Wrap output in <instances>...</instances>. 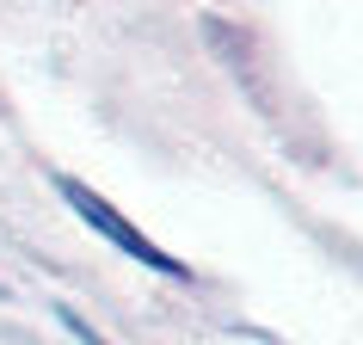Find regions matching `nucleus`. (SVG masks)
<instances>
[{
    "label": "nucleus",
    "mask_w": 363,
    "mask_h": 345,
    "mask_svg": "<svg viewBox=\"0 0 363 345\" xmlns=\"http://www.w3.org/2000/svg\"><path fill=\"white\" fill-rule=\"evenodd\" d=\"M56 192L68 197V210H74L80 222H86V229H99L105 241H117V247L130 253L135 265H154V271H167V278H191V271L172 259V253H160V247L148 241V234H142V229H130V222H123V216H117L111 204H99V197L86 192V185H74V179H56Z\"/></svg>",
    "instance_id": "nucleus-1"
},
{
    "label": "nucleus",
    "mask_w": 363,
    "mask_h": 345,
    "mask_svg": "<svg viewBox=\"0 0 363 345\" xmlns=\"http://www.w3.org/2000/svg\"><path fill=\"white\" fill-rule=\"evenodd\" d=\"M62 321H68V333H74L80 345H105V339H99V333H93V327H86V321H80V314H74V308H62Z\"/></svg>",
    "instance_id": "nucleus-2"
}]
</instances>
